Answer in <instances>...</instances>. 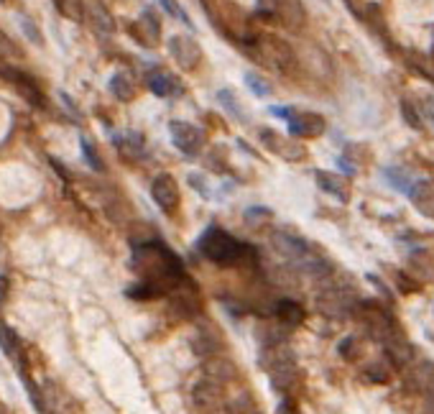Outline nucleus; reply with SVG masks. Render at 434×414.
Wrapping results in <instances>:
<instances>
[{
  "mask_svg": "<svg viewBox=\"0 0 434 414\" xmlns=\"http://www.w3.org/2000/svg\"><path fill=\"white\" fill-rule=\"evenodd\" d=\"M133 266H136L141 274L146 276L148 284H154L159 292H166L172 289L174 284H179L184 279V269H181V261L174 256V251L163 248L159 243H146L138 248L136 259H133Z\"/></svg>",
  "mask_w": 434,
  "mask_h": 414,
  "instance_id": "1",
  "label": "nucleus"
},
{
  "mask_svg": "<svg viewBox=\"0 0 434 414\" xmlns=\"http://www.w3.org/2000/svg\"><path fill=\"white\" fill-rule=\"evenodd\" d=\"M199 251L220 266H236V263L245 261V253H251V248H245L222 228H209L199 238Z\"/></svg>",
  "mask_w": 434,
  "mask_h": 414,
  "instance_id": "2",
  "label": "nucleus"
},
{
  "mask_svg": "<svg viewBox=\"0 0 434 414\" xmlns=\"http://www.w3.org/2000/svg\"><path fill=\"white\" fill-rule=\"evenodd\" d=\"M261 363H263V369L269 371V376H271L276 389L289 391V389L297 384V376H299L297 358H294L291 348H286L284 342H279V345H263Z\"/></svg>",
  "mask_w": 434,
  "mask_h": 414,
  "instance_id": "3",
  "label": "nucleus"
},
{
  "mask_svg": "<svg viewBox=\"0 0 434 414\" xmlns=\"http://www.w3.org/2000/svg\"><path fill=\"white\" fill-rule=\"evenodd\" d=\"M251 52H253V59H258L261 64L273 67V69H279L284 74L297 69V54H294L291 44L279 36H273V34L255 36L253 44H251Z\"/></svg>",
  "mask_w": 434,
  "mask_h": 414,
  "instance_id": "4",
  "label": "nucleus"
},
{
  "mask_svg": "<svg viewBox=\"0 0 434 414\" xmlns=\"http://www.w3.org/2000/svg\"><path fill=\"white\" fill-rule=\"evenodd\" d=\"M358 315H361L365 330H368L378 342H386V340H391L393 335H398L396 323L391 320V315L380 305L361 302V305H358Z\"/></svg>",
  "mask_w": 434,
  "mask_h": 414,
  "instance_id": "5",
  "label": "nucleus"
},
{
  "mask_svg": "<svg viewBox=\"0 0 434 414\" xmlns=\"http://www.w3.org/2000/svg\"><path fill=\"white\" fill-rule=\"evenodd\" d=\"M269 8L273 19L291 31H301L307 26V8L301 0H269Z\"/></svg>",
  "mask_w": 434,
  "mask_h": 414,
  "instance_id": "6",
  "label": "nucleus"
},
{
  "mask_svg": "<svg viewBox=\"0 0 434 414\" xmlns=\"http://www.w3.org/2000/svg\"><path fill=\"white\" fill-rule=\"evenodd\" d=\"M169 52H172L174 62L187 72L197 69L199 62H202V46L187 34H176V36L169 39Z\"/></svg>",
  "mask_w": 434,
  "mask_h": 414,
  "instance_id": "7",
  "label": "nucleus"
},
{
  "mask_svg": "<svg viewBox=\"0 0 434 414\" xmlns=\"http://www.w3.org/2000/svg\"><path fill=\"white\" fill-rule=\"evenodd\" d=\"M169 131H172L174 146H176L181 153L197 156V153L202 151V146H205V133H202L197 126L184 123V120H174L172 126H169Z\"/></svg>",
  "mask_w": 434,
  "mask_h": 414,
  "instance_id": "8",
  "label": "nucleus"
},
{
  "mask_svg": "<svg viewBox=\"0 0 434 414\" xmlns=\"http://www.w3.org/2000/svg\"><path fill=\"white\" fill-rule=\"evenodd\" d=\"M0 77H3V80H8L10 85L19 90V95H23L31 105H36V108H44L46 105L44 92H41V87H38V82L31 80L26 72L13 69V67H0Z\"/></svg>",
  "mask_w": 434,
  "mask_h": 414,
  "instance_id": "9",
  "label": "nucleus"
},
{
  "mask_svg": "<svg viewBox=\"0 0 434 414\" xmlns=\"http://www.w3.org/2000/svg\"><path fill=\"white\" fill-rule=\"evenodd\" d=\"M319 309L330 317H347L355 309V302L350 297V292H345L340 287H327L319 297H317Z\"/></svg>",
  "mask_w": 434,
  "mask_h": 414,
  "instance_id": "10",
  "label": "nucleus"
},
{
  "mask_svg": "<svg viewBox=\"0 0 434 414\" xmlns=\"http://www.w3.org/2000/svg\"><path fill=\"white\" fill-rule=\"evenodd\" d=\"M151 197H154V202L161 207L163 213H176L179 210V187H176L174 177H169V174H159L156 177L154 184H151Z\"/></svg>",
  "mask_w": 434,
  "mask_h": 414,
  "instance_id": "11",
  "label": "nucleus"
},
{
  "mask_svg": "<svg viewBox=\"0 0 434 414\" xmlns=\"http://www.w3.org/2000/svg\"><path fill=\"white\" fill-rule=\"evenodd\" d=\"M130 36L138 39V44L144 46H156L161 41V21L151 8H146V13L141 16V21L130 23Z\"/></svg>",
  "mask_w": 434,
  "mask_h": 414,
  "instance_id": "12",
  "label": "nucleus"
},
{
  "mask_svg": "<svg viewBox=\"0 0 434 414\" xmlns=\"http://www.w3.org/2000/svg\"><path fill=\"white\" fill-rule=\"evenodd\" d=\"M82 10L98 34H115V19L102 0H82Z\"/></svg>",
  "mask_w": 434,
  "mask_h": 414,
  "instance_id": "13",
  "label": "nucleus"
},
{
  "mask_svg": "<svg viewBox=\"0 0 434 414\" xmlns=\"http://www.w3.org/2000/svg\"><path fill=\"white\" fill-rule=\"evenodd\" d=\"M261 141L269 146L273 153H279V156H284V159H291V162H301V159L307 156V149H304L301 144L291 141V138H281L279 133H273V131H269V128H263L261 131Z\"/></svg>",
  "mask_w": 434,
  "mask_h": 414,
  "instance_id": "14",
  "label": "nucleus"
},
{
  "mask_svg": "<svg viewBox=\"0 0 434 414\" xmlns=\"http://www.w3.org/2000/svg\"><path fill=\"white\" fill-rule=\"evenodd\" d=\"M286 123H289L291 133L301 135V138H315V135L325 133V118L317 116V113H297L294 110Z\"/></svg>",
  "mask_w": 434,
  "mask_h": 414,
  "instance_id": "15",
  "label": "nucleus"
},
{
  "mask_svg": "<svg viewBox=\"0 0 434 414\" xmlns=\"http://www.w3.org/2000/svg\"><path fill=\"white\" fill-rule=\"evenodd\" d=\"M205 378L207 381H215V384H225V381H233V378L238 376V369L236 363L230 358H222V356H209V358H205Z\"/></svg>",
  "mask_w": 434,
  "mask_h": 414,
  "instance_id": "16",
  "label": "nucleus"
},
{
  "mask_svg": "<svg viewBox=\"0 0 434 414\" xmlns=\"http://www.w3.org/2000/svg\"><path fill=\"white\" fill-rule=\"evenodd\" d=\"M411 205L426 217H434V179H419L409 189Z\"/></svg>",
  "mask_w": 434,
  "mask_h": 414,
  "instance_id": "17",
  "label": "nucleus"
},
{
  "mask_svg": "<svg viewBox=\"0 0 434 414\" xmlns=\"http://www.w3.org/2000/svg\"><path fill=\"white\" fill-rule=\"evenodd\" d=\"M222 396H225L222 386H220V384H215V381H207V378H202L197 386L192 389V399H194V404H197L199 409L220 406V404H222Z\"/></svg>",
  "mask_w": 434,
  "mask_h": 414,
  "instance_id": "18",
  "label": "nucleus"
},
{
  "mask_svg": "<svg viewBox=\"0 0 434 414\" xmlns=\"http://www.w3.org/2000/svg\"><path fill=\"white\" fill-rule=\"evenodd\" d=\"M317 184L325 189L327 195L343 199V202L350 199V187H347V182H345L340 174H335V171H317Z\"/></svg>",
  "mask_w": 434,
  "mask_h": 414,
  "instance_id": "19",
  "label": "nucleus"
},
{
  "mask_svg": "<svg viewBox=\"0 0 434 414\" xmlns=\"http://www.w3.org/2000/svg\"><path fill=\"white\" fill-rule=\"evenodd\" d=\"M148 87L159 98H179L181 85L174 77H169L166 72H151L148 74Z\"/></svg>",
  "mask_w": 434,
  "mask_h": 414,
  "instance_id": "20",
  "label": "nucleus"
},
{
  "mask_svg": "<svg viewBox=\"0 0 434 414\" xmlns=\"http://www.w3.org/2000/svg\"><path fill=\"white\" fill-rule=\"evenodd\" d=\"M273 315L279 320L281 325H299L304 320V309L299 302L294 299H279L276 305H273Z\"/></svg>",
  "mask_w": 434,
  "mask_h": 414,
  "instance_id": "21",
  "label": "nucleus"
},
{
  "mask_svg": "<svg viewBox=\"0 0 434 414\" xmlns=\"http://www.w3.org/2000/svg\"><path fill=\"white\" fill-rule=\"evenodd\" d=\"M411 378L416 381V386L422 389L424 394L434 396V363L432 360H416L414 369H411Z\"/></svg>",
  "mask_w": 434,
  "mask_h": 414,
  "instance_id": "22",
  "label": "nucleus"
},
{
  "mask_svg": "<svg viewBox=\"0 0 434 414\" xmlns=\"http://www.w3.org/2000/svg\"><path fill=\"white\" fill-rule=\"evenodd\" d=\"M172 305L179 309L184 317H190L194 315V312H199V297H197V292H176L172 297Z\"/></svg>",
  "mask_w": 434,
  "mask_h": 414,
  "instance_id": "23",
  "label": "nucleus"
},
{
  "mask_svg": "<svg viewBox=\"0 0 434 414\" xmlns=\"http://www.w3.org/2000/svg\"><path fill=\"white\" fill-rule=\"evenodd\" d=\"M110 92H113L118 100H123V102H130V100L136 98V87H133V82L128 80L123 72H118L113 80H110Z\"/></svg>",
  "mask_w": 434,
  "mask_h": 414,
  "instance_id": "24",
  "label": "nucleus"
},
{
  "mask_svg": "<svg viewBox=\"0 0 434 414\" xmlns=\"http://www.w3.org/2000/svg\"><path fill=\"white\" fill-rule=\"evenodd\" d=\"M383 177H386V179L391 182V187L398 189V192H407V195H409V189L414 187V179L409 177V171H407V169H398V166H389Z\"/></svg>",
  "mask_w": 434,
  "mask_h": 414,
  "instance_id": "25",
  "label": "nucleus"
},
{
  "mask_svg": "<svg viewBox=\"0 0 434 414\" xmlns=\"http://www.w3.org/2000/svg\"><path fill=\"white\" fill-rule=\"evenodd\" d=\"M56 10L62 13L64 19L69 21H82L84 19V10H82V0H54Z\"/></svg>",
  "mask_w": 434,
  "mask_h": 414,
  "instance_id": "26",
  "label": "nucleus"
},
{
  "mask_svg": "<svg viewBox=\"0 0 434 414\" xmlns=\"http://www.w3.org/2000/svg\"><path fill=\"white\" fill-rule=\"evenodd\" d=\"M227 414H263L251 396H236L230 404H227Z\"/></svg>",
  "mask_w": 434,
  "mask_h": 414,
  "instance_id": "27",
  "label": "nucleus"
},
{
  "mask_svg": "<svg viewBox=\"0 0 434 414\" xmlns=\"http://www.w3.org/2000/svg\"><path fill=\"white\" fill-rule=\"evenodd\" d=\"M363 19L371 23V28L378 34V36L389 39V31H386V23H383V19H380V8L378 6H368V8L363 10Z\"/></svg>",
  "mask_w": 434,
  "mask_h": 414,
  "instance_id": "28",
  "label": "nucleus"
},
{
  "mask_svg": "<svg viewBox=\"0 0 434 414\" xmlns=\"http://www.w3.org/2000/svg\"><path fill=\"white\" fill-rule=\"evenodd\" d=\"M80 144H82V153H84V162L90 164V166H92L95 171H105V162H102V159L98 156V149L92 146L90 138H84V135H82Z\"/></svg>",
  "mask_w": 434,
  "mask_h": 414,
  "instance_id": "29",
  "label": "nucleus"
},
{
  "mask_svg": "<svg viewBox=\"0 0 434 414\" xmlns=\"http://www.w3.org/2000/svg\"><path fill=\"white\" fill-rule=\"evenodd\" d=\"M401 116H404V120H407L411 128H416V131L424 126V120H422V113H419V110H416L414 105L409 102V100H401Z\"/></svg>",
  "mask_w": 434,
  "mask_h": 414,
  "instance_id": "30",
  "label": "nucleus"
},
{
  "mask_svg": "<svg viewBox=\"0 0 434 414\" xmlns=\"http://www.w3.org/2000/svg\"><path fill=\"white\" fill-rule=\"evenodd\" d=\"M245 85H248V87H251V90H253L258 98H266V95H271V85L263 80V77H258L255 72L245 74Z\"/></svg>",
  "mask_w": 434,
  "mask_h": 414,
  "instance_id": "31",
  "label": "nucleus"
},
{
  "mask_svg": "<svg viewBox=\"0 0 434 414\" xmlns=\"http://www.w3.org/2000/svg\"><path fill=\"white\" fill-rule=\"evenodd\" d=\"M266 220H271V210H266V207H251L245 213V223L248 226H258V223H266Z\"/></svg>",
  "mask_w": 434,
  "mask_h": 414,
  "instance_id": "32",
  "label": "nucleus"
},
{
  "mask_svg": "<svg viewBox=\"0 0 434 414\" xmlns=\"http://www.w3.org/2000/svg\"><path fill=\"white\" fill-rule=\"evenodd\" d=\"M220 102H222L225 108L233 110V116H236V118H240V120H245L243 108H240V102H236V98H233V92H230V90H220Z\"/></svg>",
  "mask_w": 434,
  "mask_h": 414,
  "instance_id": "33",
  "label": "nucleus"
},
{
  "mask_svg": "<svg viewBox=\"0 0 434 414\" xmlns=\"http://www.w3.org/2000/svg\"><path fill=\"white\" fill-rule=\"evenodd\" d=\"M396 281H398V289H401V292H407V294H411V292H419V289H422V284L411 279L409 274H396Z\"/></svg>",
  "mask_w": 434,
  "mask_h": 414,
  "instance_id": "34",
  "label": "nucleus"
},
{
  "mask_svg": "<svg viewBox=\"0 0 434 414\" xmlns=\"http://www.w3.org/2000/svg\"><path fill=\"white\" fill-rule=\"evenodd\" d=\"M163 8H166V13L169 16H174V19H181V13H179V3L176 0H159Z\"/></svg>",
  "mask_w": 434,
  "mask_h": 414,
  "instance_id": "35",
  "label": "nucleus"
},
{
  "mask_svg": "<svg viewBox=\"0 0 434 414\" xmlns=\"http://www.w3.org/2000/svg\"><path fill=\"white\" fill-rule=\"evenodd\" d=\"M3 54H16V46L10 44V39L5 36L3 31H0V56H3Z\"/></svg>",
  "mask_w": 434,
  "mask_h": 414,
  "instance_id": "36",
  "label": "nucleus"
},
{
  "mask_svg": "<svg viewBox=\"0 0 434 414\" xmlns=\"http://www.w3.org/2000/svg\"><path fill=\"white\" fill-rule=\"evenodd\" d=\"M276 414H301V412L297 409V404H294V402L284 399V402L279 404V409H276Z\"/></svg>",
  "mask_w": 434,
  "mask_h": 414,
  "instance_id": "37",
  "label": "nucleus"
},
{
  "mask_svg": "<svg viewBox=\"0 0 434 414\" xmlns=\"http://www.w3.org/2000/svg\"><path fill=\"white\" fill-rule=\"evenodd\" d=\"M343 3L350 8V13H353L355 19H363V10H361V6H358V0H343Z\"/></svg>",
  "mask_w": 434,
  "mask_h": 414,
  "instance_id": "38",
  "label": "nucleus"
},
{
  "mask_svg": "<svg viewBox=\"0 0 434 414\" xmlns=\"http://www.w3.org/2000/svg\"><path fill=\"white\" fill-rule=\"evenodd\" d=\"M5 294H8V276L0 274V302L5 299Z\"/></svg>",
  "mask_w": 434,
  "mask_h": 414,
  "instance_id": "39",
  "label": "nucleus"
},
{
  "mask_svg": "<svg viewBox=\"0 0 434 414\" xmlns=\"http://www.w3.org/2000/svg\"><path fill=\"white\" fill-rule=\"evenodd\" d=\"M426 118H429V123L434 126V100H426Z\"/></svg>",
  "mask_w": 434,
  "mask_h": 414,
  "instance_id": "40",
  "label": "nucleus"
}]
</instances>
